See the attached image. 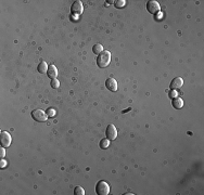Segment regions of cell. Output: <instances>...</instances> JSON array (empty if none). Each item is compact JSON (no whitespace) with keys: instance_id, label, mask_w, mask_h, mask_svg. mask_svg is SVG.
I'll return each instance as SVG.
<instances>
[{"instance_id":"6da1fadb","label":"cell","mask_w":204,"mask_h":195,"mask_svg":"<svg viewBox=\"0 0 204 195\" xmlns=\"http://www.w3.org/2000/svg\"><path fill=\"white\" fill-rule=\"evenodd\" d=\"M111 63V52L108 50H103L100 54L97 57V64L100 68H104V67L109 66Z\"/></svg>"},{"instance_id":"7a4b0ae2","label":"cell","mask_w":204,"mask_h":195,"mask_svg":"<svg viewBox=\"0 0 204 195\" xmlns=\"http://www.w3.org/2000/svg\"><path fill=\"white\" fill-rule=\"evenodd\" d=\"M111 192V188H110V184L105 181L101 180L99 181L96 186V193L98 195H108Z\"/></svg>"},{"instance_id":"3957f363","label":"cell","mask_w":204,"mask_h":195,"mask_svg":"<svg viewBox=\"0 0 204 195\" xmlns=\"http://www.w3.org/2000/svg\"><path fill=\"white\" fill-rule=\"evenodd\" d=\"M32 117H33L34 120L38 121V123H43V121L47 120L48 118V115L43 112V109H34L33 112H32Z\"/></svg>"},{"instance_id":"277c9868","label":"cell","mask_w":204,"mask_h":195,"mask_svg":"<svg viewBox=\"0 0 204 195\" xmlns=\"http://www.w3.org/2000/svg\"><path fill=\"white\" fill-rule=\"evenodd\" d=\"M11 141L12 139L10 133L7 132V131H1V133H0V143H1V146L2 148H8L11 144Z\"/></svg>"},{"instance_id":"5b68a950","label":"cell","mask_w":204,"mask_h":195,"mask_svg":"<svg viewBox=\"0 0 204 195\" xmlns=\"http://www.w3.org/2000/svg\"><path fill=\"white\" fill-rule=\"evenodd\" d=\"M147 10L149 11V13H151V14H157V13L160 12V10H161V7H160L157 1H155V0H151V1H148Z\"/></svg>"},{"instance_id":"8992f818","label":"cell","mask_w":204,"mask_h":195,"mask_svg":"<svg viewBox=\"0 0 204 195\" xmlns=\"http://www.w3.org/2000/svg\"><path fill=\"white\" fill-rule=\"evenodd\" d=\"M105 136H107V138L109 139L110 141H113L116 139L117 137V130L116 128H115V126L112 124H110L109 126L107 127V131H105Z\"/></svg>"},{"instance_id":"52a82bcc","label":"cell","mask_w":204,"mask_h":195,"mask_svg":"<svg viewBox=\"0 0 204 195\" xmlns=\"http://www.w3.org/2000/svg\"><path fill=\"white\" fill-rule=\"evenodd\" d=\"M84 10V6H83V2L81 1H79V0H76V1H74L73 5H72L71 7V11H72V14H81V12H83Z\"/></svg>"},{"instance_id":"ba28073f","label":"cell","mask_w":204,"mask_h":195,"mask_svg":"<svg viewBox=\"0 0 204 195\" xmlns=\"http://www.w3.org/2000/svg\"><path fill=\"white\" fill-rule=\"evenodd\" d=\"M105 87H107V89H109L110 91H116L117 90V83L116 80L114 78H108L107 81H105Z\"/></svg>"},{"instance_id":"9c48e42d","label":"cell","mask_w":204,"mask_h":195,"mask_svg":"<svg viewBox=\"0 0 204 195\" xmlns=\"http://www.w3.org/2000/svg\"><path fill=\"white\" fill-rule=\"evenodd\" d=\"M183 80L181 77H176V78H174L173 80H172L171 83V89H173V90H176V89H179L180 87H183Z\"/></svg>"},{"instance_id":"30bf717a","label":"cell","mask_w":204,"mask_h":195,"mask_svg":"<svg viewBox=\"0 0 204 195\" xmlns=\"http://www.w3.org/2000/svg\"><path fill=\"white\" fill-rule=\"evenodd\" d=\"M47 75H48V77H49V78L55 79V77L58 76V69H57V67H55V65H50V66L48 67Z\"/></svg>"},{"instance_id":"8fae6325","label":"cell","mask_w":204,"mask_h":195,"mask_svg":"<svg viewBox=\"0 0 204 195\" xmlns=\"http://www.w3.org/2000/svg\"><path fill=\"white\" fill-rule=\"evenodd\" d=\"M172 104H173L174 109H180L181 107L183 106V101L181 98H178V97H175L173 99V101H172Z\"/></svg>"},{"instance_id":"7c38bea8","label":"cell","mask_w":204,"mask_h":195,"mask_svg":"<svg viewBox=\"0 0 204 195\" xmlns=\"http://www.w3.org/2000/svg\"><path fill=\"white\" fill-rule=\"evenodd\" d=\"M48 65H47V63L45 62V61H41L39 64H38V67H37V71L39 72V73H47V71H48Z\"/></svg>"},{"instance_id":"4fadbf2b","label":"cell","mask_w":204,"mask_h":195,"mask_svg":"<svg viewBox=\"0 0 204 195\" xmlns=\"http://www.w3.org/2000/svg\"><path fill=\"white\" fill-rule=\"evenodd\" d=\"M93 51L95 54H100V53L103 51V47H102V45H100V43H97V45L93 46Z\"/></svg>"},{"instance_id":"5bb4252c","label":"cell","mask_w":204,"mask_h":195,"mask_svg":"<svg viewBox=\"0 0 204 195\" xmlns=\"http://www.w3.org/2000/svg\"><path fill=\"white\" fill-rule=\"evenodd\" d=\"M100 148L102 149H107L108 146L110 145V140L109 139H102L101 141H100Z\"/></svg>"},{"instance_id":"9a60e30c","label":"cell","mask_w":204,"mask_h":195,"mask_svg":"<svg viewBox=\"0 0 204 195\" xmlns=\"http://www.w3.org/2000/svg\"><path fill=\"white\" fill-rule=\"evenodd\" d=\"M74 194L75 195H85V190L81 186H76L74 189Z\"/></svg>"},{"instance_id":"2e32d148","label":"cell","mask_w":204,"mask_h":195,"mask_svg":"<svg viewBox=\"0 0 204 195\" xmlns=\"http://www.w3.org/2000/svg\"><path fill=\"white\" fill-rule=\"evenodd\" d=\"M51 87H52L53 89H57V88H59V86H60V83H59V80L58 79H52L51 80Z\"/></svg>"},{"instance_id":"e0dca14e","label":"cell","mask_w":204,"mask_h":195,"mask_svg":"<svg viewBox=\"0 0 204 195\" xmlns=\"http://www.w3.org/2000/svg\"><path fill=\"white\" fill-rule=\"evenodd\" d=\"M46 114L48 115V117H55V111L53 109H48Z\"/></svg>"},{"instance_id":"ac0fdd59","label":"cell","mask_w":204,"mask_h":195,"mask_svg":"<svg viewBox=\"0 0 204 195\" xmlns=\"http://www.w3.org/2000/svg\"><path fill=\"white\" fill-rule=\"evenodd\" d=\"M125 6V0H117L115 1V7L116 8H122Z\"/></svg>"},{"instance_id":"d6986e66","label":"cell","mask_w":204,"mask_h":195,"mask_svg":"<svg viewBox=\"0 0 204 195\" xmlns=\"http://www.w3.org/2000/svg\"><path fill=\"white\" fill-rule=\"evenodd\" d=\"M168 97L171 98V99H172V98L174 99L175 97H177V92H176V90H173V89H172V90L168 92Z\"/></svg>"},{"instance_id":"ffe728a7","label":"cell","mask_w":204,"mask_h":195,"mask_svg":"<svg viewBox=\"0 0 204 195\" xmlns=\"http://www.w3.org/2000/svg\"><path fill=\"white\" fill-rule=\"evenodd\" d=\"M6 166H7V162H6L3 158H1V160H0V167H1V168H5Z\"/></svg>"},{"instance_id":"44dd1931","label":"cell","mask_w":204,"mask_h":195,"mask_svg":"<svg viewBox=\"0 0 204 195\" xmlns=\"http://www.w3.org/2000/svg\"><path fill=\"white\" fill-rule=\"evenodd\" d=\"M1 150V152H0V157L1 158H3L5 157V154H6V151H5V148H2V149H0Z\"/></svg>"}]
</instances>
